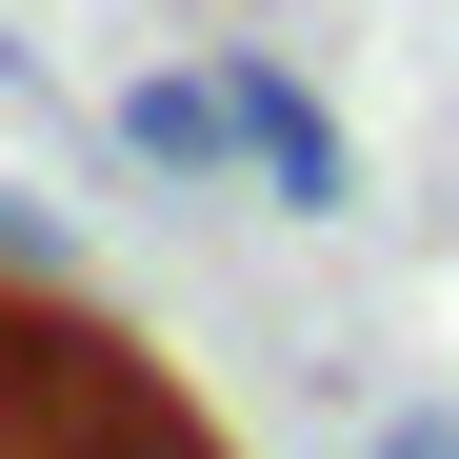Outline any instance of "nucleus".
<instances>
[{"instance_id":"obj_1","label":"nucleus","mask_w":459,"mask_h":459,"mask_svg":"<svg viewBox=\"0 0 459 459\" xmlns=\"http://www.w3.org/2000/svg\"><path fill=\"white\" fill-rule=\"evenodd\" d=\"M120 160L160 180V200L240 180V60H140V81H120Z\"/></svg>"},{"instance_id":"obj_2","label":"nucleus","mask_w":459,"mask_h":459,"mask_svg":"<svg viewBox=\"0 0 459 459\" xmlns=\"http://www.w3.org/2000/svg\"><path fill=\"white\" fill-rule=\"evenodd\" d=\"M240 160H260L299 220H340V200H359V140H340V100L299 81V60H260V40H240Z\"/></svg>"},{"instance_id":"obj_3","label":"nucleus","mask_w":459,"mask_h":459,"mask_svg":"<svg viewBox=\"0 0 459 459\" xmlns=\"http://www.w3.org/2000/svg\"><path fill=\"white\" fill-rule=\"evenodd\" d=\"M0 280H21V299H81V240H60L40 180H0Z\"/></svg>"},{"instance_id":"obj_4","label":"nucleus","mask_w":459,"mask_h":459,"mask_svg":"<svg viewBox=\"0 0 459 459\" xmlns=\"http://www.w3.org/2000/svg\"><path fill=\"white\" fill-rule=\"evenodd\" d=\"M0 459H40V299H0Z\"/></svg>"},{"instance_id":"obj_5","label":"nucleus","mask_w":459,"mask_h":459,"mask_svg":"<svg viewBox=\"0 0 459 459\" xmlns=\"http://www.w3.org/2000/svg\"><path fill=\"white\" fill-rule=\"evenodd\" d=\"M379 459H459V400H420V420H379Z\"/></svg>"},{"instance_id":"obj_6","label":"nucleus","mask_w":459,"mask_h":459,"mask_svg":"<svg viewBox=\"0 0 459 459\" xmlns=\"http://www.w3.org/2000/svg\"><path fill=\"white\" fill-rule=\"evenodd\" d=\"M120 459H220V439H200V420H160V439H120Z\"/></svg>"}]
</instances>
